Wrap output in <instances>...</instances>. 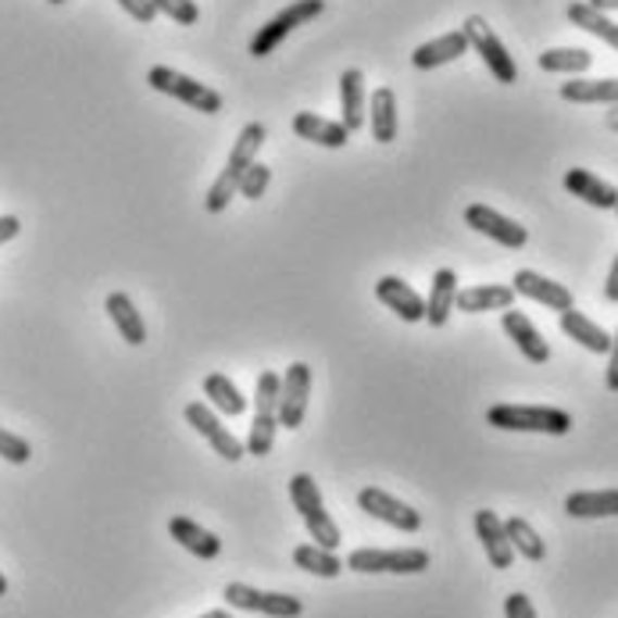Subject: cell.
<instances>
[{
	"label": "cell",
	"mask_w": 618,
	"mask_h": 618,
	"mask_svg": "<svg viewBox=\"0 0 618 618\" xmlns=\"http://www.w3.org/2000/svg\"><path fill=\"white\" fill-rule=\"evenodd\" d=\"M229 608L237 611H257V615H268V618H297L304 611L301 597H290V593H268V590H257V587H247V583H229L222 590Z\"/></svg>",
	"instance_id": "obj_9"
},
{
	"label": "cell",
	"mask_w": 618,
	"mask_h": 618,
	"mask_svg": "<svg viewBox=\"0 0 618 618\" xmlns=\"http://www.w3.org/2000/svg\"><path fill=\"white\" fill-rule=\"evenodd\" d=\"M462 54H468V36L462 29H454V33H443L422 47H415L412 65L418 72H429V68H440V65H451V61H457Z\"/></svg>",
	"instance_id": "obj_20"
},
{
	"label": "cell",
	"mask_w": 618,
	"mask_h": 618,
	"mask_svg": "<svg viewBox=\"0 0 618 618\" xmlns=\"http://www.w3.org/2000/svg\"><path fill=\"white\" fill-rule=\"evenodd\" d=\"M376 297L401 318V323H422L426 318V301L418 297V290L407 287L401 276H382L376 282Z\"/></svg>",
	"instance_id": "obj_15"
},
{
	"label": "cell",
	"mask_w": 618,
	"mask_h": 618,
	"mask_svg": "<svg viewBox=\"0 0 618 618\" xmlns=\"http://www.w3.org/2000/svg\"><path fill=\"white\" fill-rule=\"evenodd\" d=\"M565 190L572 197H579V201H587L590 207H601V212H615L618 207V190L611 187V182L597 179L587 168H568L565 172Z\"/></svg>",
	"instance_id": "obj_19"
},
{
	"label": "cell",
	"mask_w": 618,
	"mask_h": 618,
	"mask_svg": "<svg viewBox=\"0 0 618 618\" xmlns=\"http://www.w3.org/2000/svg\"><path fill=\"white\" fill-rule=\"evenodd\" d=\"M51 4H65V0H51Z\"/></svg>",
	"instance_id": "obj_46"
},
{
	"label": "cell",
	"mask_w": 618,
	"mask_h": 618,
	"mask_svg": "<svg viewBox=\"0 0 618 618\" xmlns=\"http://www.w3.org/2000/svg\"><path fill=\"white\" fill-rule=\"evenodd\" d=\"M147 83H151L157 93L176 97L179 104L201 111V115H218V111H222L218 90H212V86L197 83V79H190V76H182V72L168 68V65H154L151 72H147Z\"/></svg>",
	"instance_id": "obj_6"
},
{
	"label": "cell",
	"mask_w": 618,
	"mask_h": 618,
	"mask_svg": "<svg viewBox=\"0 0 618 618\" xmlns=\"http://www.w3.org/2000/svg\"><path fill=\"white\" fill-rule=\"evenodd\" d=\"M608 390L618 393V332L611 337V351H608Z\"/></svg>",
	"instance_id": "obj_40"
},
{
	"label": "cell",
	"mask_w": 618,
	"mask_h": 618,
	"mask_svg": "<svg viewBox=\"0 0 618 618\" xmlns=\"http://www.w3.org/2000/svg\"><path fill=\"white\" fill-rule=\"evenodd\" d=\"M276 429H279V376L276 368H265L254 387V422L247 432V454L265 457L276 447Z\"/></svg>",
	"instance_id": "obj_3"
},
{
	"label": "cell",
	"mask_w": 618,
	"mask_h": 618,
	"mask_svg": "<svg viewBox=\"0 0 618 618\" xmlns=\"http://www.w3.org/2000/svg\"><path fill=\"white\" fill-rule=\"evenodd\" d=\"M468 36V47H476V54L487 61V68L493 72V79L504 83V86H512L518 83V65H515V58L508 54V47L501 43V36L490 29V22L487 18H465V29Z\"/></svg>",
	"instance_id": "obj_8"
},
{
	"label": "cell",
	"mask_w": 618,
	"mask_h": 618,
	"mask_svg": "<svg viewBox=\"0 0 618 618\" xmlns=\"http://www.w3.org/2000/svg\"><path fill=\"white\" fill-rule=\"evenodd\" d=\"M476 537L483 540V551L493 568H512L515 562V547L508 540V529H504V522L497 518V512H476Z\"/></svg>",
	"instance_id": "obj_16"
},
{
	"label": "cell",
	"mask_w": 618,
	"mask_h": 618,
	"mask_svg": "<svg viewBox=\"0 0 618 618\" xmlns=\"http://www.w3.org/2000/svg\"><path fill=\"white\" fill-rule=\"evenodd\" d=\"M504 529H508V540H512V547L515 554H522L526 562H543V554H547V547H543V540L533 526L526 522V518H508L504 522Z\"/></svg>",
	"instance_id": "obj_34"
},
{
	"label": "cell",
	"mask_w": 618,
	"mask_h": 618,
	"mask_svg": "<svg viewBox=\"0 0 618 618\" xmlns=\"http://www.w3.org/2000/svg\"><path fill=\"white\" fill-rule=\"evenodd\" d=\"M465 226H472L476 232H483V237H490L493 243L508 247V251H522V247L529 243L526 226H518L515 218L493 212V207H487V204H468L465 207Z\"/></svg>",
	"instance_id": "obj_12"
},
{
	"label": "cell",
	"mask_w": 618,
	"mask_h": 618,
	"mask_svg": "<svg viewBox=\"0 0 618 618\" xmlns=\"http://www.w3.org/2000/svg\"><path fill=\"white\" fill-rule=\"evenodd\" d=\"M537 65L543 72H558V76H583L593 65V54L583 51V47H551V51L537 58Z\"/></svg>",
	"instance_id": "obj_32"
},
{
	"label": "cell",
	"mask_w": 618,
	"mask_h": 618,
	"mask_svg": "<svg viewBox=\"0 0 618 618\" xmlns=\"http://www.w3.org/2000/svg\"><path fill=\"white\" fill-rule=\"evenodd\" d=\"M562 101L572 104H618V79H572L562 83Z\"/></svg>",
	"instance_id": "obj_30"
},
{
	"label": "cell",
	"mask_w": 618,
	"mask_h": 618,
	"mask_svg": "<svg viewBox=\"0 0 618 618\" xmlns=\"http://www.w3.org/2000/svg\"><path fill=\"white\" fill-rule=\"evenodd\" d=\"M615 212H618V207H615Z\"/></svg>",
	"instance_id": "obj_47"
},
{
	"label": "cell",
	"mask_w": 618,
	"mask_h": 618,
	"mask_svg": "<svg viewBox=\"0 0 618 618\" xmlns=\"http://www.w3.org/2000/svg\"><path fill=\"white\" fill-rule=\"evenodd\" d=\"M293 133L301 136V140H307V143L329 147V151H340V147H348V140H351V133H348L343 122L312 115V111H297V115H293Z\"/></svg>",
	"instance_id": "obj_17"
},
{
	"label": "cell",
	"mask_w": 618,
	"mask_h": 618,
	"mask_svg": "<svg viewBox=\"0 0 618 618\" xmlns=\"http://www.w3.org/2000/svg\"><path fill=\"white\" fill-rule=\"evenodd\" d=\"M512 290L529 297V301L543 304V307H551V312H568V307H576L572 304V290L562 287V282L547 279V276H540V272H533V268H518L515 279H512Z\"/></svg>",
	"instance_id": "obj_14"
},
{
	"label": "cell",
	"mask_w": 618,
	"mask_h": 618,
	"mask_svg": "<svg viewBox=\"0 0 618 618\" xmlns=\"http://www.w3.org/2000/svg\"><path fill=\"white\" fill-rule=\"evenodd\" d=\"M323 11H326V0H293L290 8H282L276 18H268L265 26L257 29V36L251 40V58H268L293 29H301L304 22L318 18Z\"/></svg>",
	"instance_id": "obj_7"
},
{
	"label": "cell",
	"mask_w": 618,
	"mask_h": 618,
	"mask_svg": "<svg viewBox=\"0 0 618 618\" xmlns=\"http://www.w3.org/2000/svg\"><path fill=\"white\" fill-rule=\"evenodd\" d=\"M201 618H232L229 611H207V615H201Z\"/></svg>",
	"instance_id": "obj_44"
},
{
	"label": "cell",
	"mask_w": 618,
	"mask_h": 618,
	"mask_svg": "<svg viewBox=\"0 0 618 618\" xmlns=\"http://www.w3.org/2000/svg\"><path fill=\"white\" fill-rule=\"evenodd\" d=\"M343 568H351L357 576H379V572H390V576H418L429 568V554L422 547H401V551H379V547H362L354 551Z\"/></svg>",
	"instance_id": "obj_5"
},
{
	"label": "cell",
	"mask_w": 618,
	"mask_h": 618,
	"mask_svg": "<svg viewBox=\"0 0 618 618\" xmlns=\"http://www.w3.org/2000/svg\"><path fill=\"white\" fill-rule=\"evenodd\" d=\"M368 122H373V136L376 143H393L398 140V97H393L390 86H379V90L368 97Z\"/></svg>",
	"instance_id": "obj_27"
},
{
	"label": "cell",
	"mask_w": 618,
	"mask_h": 618,
	"mask_svg": "<svg viewBox=\"0 0 618 618\" xmlns=\"http://www.w3.org/2000/svg\"><path fill=\"white\" fill-rule=\"evenodd\" d=\"M515 304V290L512 287H468V290H457V301L454 307L457 312H468V315H483V312H508Z\"/></svg>",
	"instance_id": "obj_24"
},
{
	"label": "cell",
	"mask_w": 618,
	"mask_h": 618,
	"mask_svg": "<svg viewBox=\"0 0 618 618\" xmlns=\"http://www.w3.org/2000/svg\"><path fill=\"white\" fill-rule=\"evenodd\" d=\"M565 515L572 518H615L618 490H579L565 497Z\"/></svg>",
	"instance_id": "obj_26"
},
{
	"label": "cell",
	"mask_w": 618,
	"mask_h": 618,
	"mask_svg": "<svg viewBox=\"0 0 618 618\" xmlns=\"http://www.w3.org/2000/svg\"><path fill=\"white\" fill-rule=\"evenodd\" d=\"M504 615L508 618H537V608L526 593H508V597H504Z\"/></svg>",
	"instance_id": "obj_39"
},
{
	"label": "cell",
	"mask_w": 618,
	"mask_h": 618,
	"mask_svg": "<svg viewBox=\"0 0 618 618\" xmlns=\"http://www.w3.org/2000/svg\"><path fill=\"white\" fill-rule=\"evenodd\" d=\"M154 8L168 15L176 26H197V18H201V8L193 0H154Z\"/></svg>",
	"instance_id": "obj_36"
},
{
	"label": "cell",
	"mask_w": 618,
	"mask_h": 618,
	"mask_svg": "<svg viewBox=\"0 0 618 618\" xmlns=\"http://www.w3.org/2000/svg\"><path fill=\"white\" fill-rule=\"evenodd\" d=\"M265 136H268V129L262 126V122H251V126H243V129H240L237 143H232V151H229L226 168H222V176L212 182V190H207V197H204V207H207V212H212V215L226 212L232 197L240 193L243 172L257 162V151H262V147H265Z\"/></svg>",
	"instance_id": "obj_1"
},
{
	"label": "cell",
	"mask_w": 618,
	"mask_h": 618,
	"mask_svg": "<svg viewBox=\"0 0 618 618\" xmlns=\"http://www.w3.org/2000/svg\"><path fill=\"white\" fill-rule=\"evenodd\" d=\"M182 415H187V422H190L193 432H201V437L212 443V451L222 457V462H240V457L247 454V443L232 437V432L218 422V415L204 401L187 404V412H182Z\"/></svg>",
	"instance_id": "obj_11"
},
{
	"label": "cell",
	"mask_w": 618,
	"mask_h": 618,
	"mask_svg": "<svg viewBox=\"0 0 618 618\" xmlns=\"http://www.w3.org/2000/svg\"><path fill=\"white\" fill-rule=\"evenodd\" d=\"M290 501H293V508L301 512L307 533H312V540L318 543V547L337 551L340 547V529H337V522H332V515L326 512L323 490H318V483L307 472H297L290 479Z\"/></svg>",
	"instance_id": "obj_2"
},
{
	"label": "cell",
	"mask_w": 618,
	"mask_h": 618,
	"mask_svg": "<svg viewBox=\"0 0 618 618\" xmlns=\"http://www.w3.org/2000/svg\"><path fill=\"white\" fill-rule=\"evenodd\" d=\"M268 182H272V168L262 165V162H254L251 168L243 172V179H240V193L247 197V201H262L265 190H268Z\"/></svg>",
	"instance_id": "obj_35"
},
{
	"label": "cell",
	"mask_w": 618,
	"mask_h": 618,
	"mask_svg": "<svg viewBox=\"0 0 618 618\" xmlns=\"http://www.w3.org/2000/svg\"><path fill=\"white\" fill-rule=\"evenodd\" d=\"M493 429L508 432H547V437H565L572 429V415L562 407H529V404H497L487 412Z\"/></svg>",
	"instance_id": "obj_4"
},
{
	"label": "cell",
	"mask_w": 618,
	"mask_h": 618,
	"mask_svg": "<svg viewBox=\"0 0 618 618\" xmlns=\"http://www.w3.org/2000/svg\"><path fill=\"white\" fill-rule=\"evenodd\" d=\"M204 398L212 401V407L218 415L240 418L247 412V401H243V393L237 390V382H232L229 376H222V373L204 376Z\"/></svg>",
	"instance_id": "obj_31"
},
{
	"label": "cell",
	"mask_w": 618,
	"mask_h": 618,
	"mask_svg": "<svg viewBox=\"0 0 618 618\" xmlns=\"http://www.w3.org/2000/svg\"><path fill=\"white\" fill-rule=\"evenodd\" d=\"M562 332L568 340H576L579 348H587L593 354H608L611 351V337L604 332L597 323H590L583 312H576V307H568L562 312Z\"/></svg>",
	"instance_id": "obj_25"
},
{
	"label": "cell",
	"mask_w": 618,
	"mask_h": 618,
	"mask_svg": "<svg viewBox=\"0 0 618 618\" xmlns=\"http://www.w3.org/2000/svg\"><path fill=\"white\" fill-rule=\"evenodd\" d=\"M104 312H108L111 323H115V329L122 332V340H126L129 348H143V343H147V326H143L140 312H136V304H133L129 293H122V290L108 293Z\"/></svg>",
	"instance_id": "obj_22"
},
{
	"label": "cell",
	"mask_w": 618,
	"mask_h": 618,
	"mask_svg": "<svg viewBox=\"0 0 618 618\" xmlns=\"http://www.w3.org/2000/svg\"><path fill=\"white\" fill-rule=\"evenodd\" d=\"M0 457L11 465H26L29 457H33V447L22 437H15V432H8V429H0Z\"/></svg>",
	"instance_id": "obj_37"
},
{
	"label": "cell",
	"mask_w": 618,
	"mask_h": 618,
	"mask_svg": "<svg viewBox=\"0 0 618 618\" xmlns=\"http://www.w3.org/2000/svg\"><path fill=\"white\" fill-rule=\"evenodd\" d=\"M587 4L597 11H618V0H587Z\"/></svg>",
	"instance_id": "obj_43"
},
{
	"label": "cell",
	"mask_w": 618,
	"mask_h": 618,
	"mask_svg": "<svg viewBox=\"0 0 618 618\" xmlns=\"http://www.w3.org/2000/svg\"><path fill=\"white\" fill-rule=\"evenodd\" d=\"M568 22H572L576 29H583L590 36H597V40H604L611 47V51H618V26L604 15V11L590 8L587 0H576V4H568Z\"/></svg>",
	"instance_id": "obj_29"
},
{
	"label": "cell",
	"mask_w": 618,
	"mask_h": 618,
	"mask_svg": "<svg viewBox=\"0 0 618 618\" xmlns=\"http://www.w3.org/2000/svg\"><path fill=\"white\" fill-rule=\"evenodd\" d=\"M357 508L379 518V522L401 529V533H418V526H422V515H418L412 504L390 497V493L379 490V487H365L362 493H357Z\"/></svg>",
	"instance_id": "obj_13"
},
{
	"label": "cell",
	"mask_w": 618,
	"mask_h": 618,
	"mask_svg": "<svg viewBox=\"0 0 618 618\" xmlns=\"http://www.w3.org/2000/svg\"><path fill=\"white\" fill-rule=\"evenodd\" d=\"M340 104H343V126H348V133H362V122H365V76H362V68H348L340 76Z\"/></svg>",
	"instance_id": "obj_28"
},
{
	"label": "cell",
	"mask_w": 618,
	"mask_h": 618,
	"mask_svg": "<svg viewBox=\"0 0 618 618\" xmlns=\"http://www.w3.org/2000/svg\"><path fill=\"white\" fill-rule=\"evenodd\" d=\"M604 297H608L611 304H618V257L611 262V272H608V282H604Z\"/></svg>",
	"instance_id": "obj_42"
},
{
	"label": "cell",
	"mask_w": 618,
	"mask_h": 618,
	"mask_svg": "<svg viewBox=\"0 0 618 618\" xmlns=\"http://www.w3.org/2000/svg\"><path fill=\"white\" fill-rule=\"evenodd\" d=\"M168 537L176 540L179 547H187L193 558H201V562H215L218 554H222V540L212 533V529L197 526L193 518L176 515V518L168 522Z\"/></svg>",
	"instance_id": "obj_18"
},
{
	"label": "cell",
	"mask_w": 618,
	"mask_h": 618,
	"mask_svg": "<svg viewBox=\"0 0 618 618\" xmlns=\"http://www.w3.org/2000/svg\"><path fill=\"white\" fill-rule=\"evenodd\" d=\"M293 565L318 579H337L343 572V562L332 551L318 547V543H301V547L293 551Z\"/></svg>",
	"instance_id": "obj_33"
},
{
	"label": "cell",
	"mask_w": 618,
	"mask_h": 618,
	"mask_svg": "<svg viewBox=\"0 0 618 618\" xmlns=\"http://www.w3.org/2000/svg\"><path fill=\"white\" fill-rule=\"evenodd\" d=\"M22 229V222L15 215H0V247H4L8 240H15Z\"/></svg>",
	"instance_id": "obj_41"
},
{
	"label": "cell",
	"mask_w": 618,
	"mask_h": 618,
	"mask_svg": "<svg viewBox=\"0 0 618 618\" xmlns=\"http://www.w3.org/2000/svg\"><path fill=\"white\" fill-rule=\"evenodd\" d=\"M8 593V579H4V572H0V597H4Z\"/></svg>",
	"instance_id": "obj_45"
},
{
	"label": "cell",
	"mask_w": 618,
	"mask_h": 618,
	"mask_svg": "<svg viewBox=\"0 0 618 618\" xmlns=\"http://www.w3.org/2000/svg\"><path fill=\"white\" fill-rule=\"evenodd\" d=\"M122 11L126 15H133L140 26H151V22L157 18V8H154V0H118Z\"/></svg>",
	"instance_id": "obj_38"
},
{
	"label": "cell",
	"mask_w": 618,
	"mask_h": 618,
	"mask_svg": "<svg viewBox=\"0 0 618 618\" xmlns=\"http://www.w3.org/2000/svg\"><path fill=\"white\" fill-rule=\"evenodd\" d=\"M454 301H457V276L454 268H440L432 276V290H429V301H426V323L432 329H443L447 318L454 312Z\"/></svg>",
	"instance_id": "obj_23"
},
{
	"label": "cell",
	"mask_w": 618,
	"mask_h": 618,
	"mask_svg": "<svg viewBox=\"0 0 618 618\" xmlns=\"http://www.w3.org/2000/svg\"><path fill=\"white\" fill-rule=\"evenodd\" d=\"M307 398H312V368L304 362H293L287 376H279V426L297 429L304 426Z\"/></svg>",
	"instance_id": "obj_10"
},
{
	"label": "cell",
	"mask_w": 618,
	"mask_h": 618,
	"mask_svg": "<svg viewBox=\"0 0 618 618\" xmlns=\"http://www.w3.org/2000/svg\"><path fill=\"white\" fill-rule=\"evenodd\" d=\"M504 332H508V337L515 340V348L522 351L529 362L533 365H543V362H551V348H547V340H543V332L529 323V318L522 315V312H515V307H508V312H504Z\"/></svg>",
	"instance_id": "obj_21"
}]
</instances>
